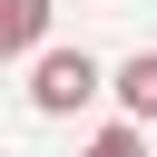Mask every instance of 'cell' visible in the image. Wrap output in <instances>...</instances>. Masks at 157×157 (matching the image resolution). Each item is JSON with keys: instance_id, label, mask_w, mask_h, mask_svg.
I'll return each mask as SVG.
<instances>
[{"instance_id": "obj_2", "label": "cell", "mask_w": 157, "mask_h": 157, "mask_svg": "<svg viewBox=\"0 0 157 157\" xmlns=\"http://www.w3.org/2000/svg\"><path fill=\"white\" fill-rule=\"evenodd\" d=\"M108 88H118V108H128L137 128H157V49H137V59H118V69H108Z\"/></svg>"}, {"instance_id": "obj_1", "label": "cell", "mask_w": 157, "mask_h": 157, "mask_svg": "<svg viewBox=\"0 0 157 157\" xmlns=\"http://www.w3.org/2000/svg\"><path fill=\"white\" fill-rule=\"evenodd\" d=\"M39 69H29V108L39 118H69V108H88L98 88H108V69L88 59V49H29Z\"/></svg>"}, {"instance_id": "obj_3", "label": "cell", "mask_w": 157, "mask_h": 157, "mask_svg": "<svg viewBox=\"0 0 157 157\" xmlns=\"http://www.w3.org/2000/svg\"><path fill=\"white\" fill-rule=\"evenodd\" d=\"M49 10H59V0H0V59L49 49Z\"/></svg>"}, {"instance_id": "obj_4", "label": "cell", "mask_w": 157, "mask_h": 157, "mask_svg": "<svg viewBox=\"0 0 157 157\" xmlns=\"http://www.w3.org/2000/svg\"><path fill=\"white\" fill-rule=\"evenodd\" d=\"M78 157H147V137H137V118H118V128H98Z\"/></svg>"}]
</instances>
